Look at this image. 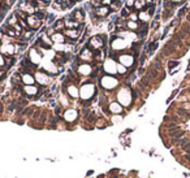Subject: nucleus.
<instances>
[{
    "instance_id": "15",
    "label": "nucleus",
    "mask_w": 190,
    "mask_h": 178,
    "mask_svg": "<svg viewBox=\"0 0 190 178\" xmlns=\"http://www.w3.org/2000/svg\"><path fill=\"white\" fill-rule=\"evenodd\" d=\"M68 92H69V95L72 98H78V88L76 86H73V85H70L69 87H68Z\"/></svg>"
},
{
    "instance_id": "27",
    "label": "nucleus",
    "mask_w": 190,
    "mask_h": 178,
    "mask_svg": "<svg viewBox=\"0 0 190 178\" xmlns=\"http://www.w3.org/2000/svg\"><path fill=\"white\" fill-rule=\"evenodd\" d=\"M130 15V9L129 8H124L123 9V12H121V18H125L126 16Z\"/></svg>"
},
{
    "instance_id": "34",
    "label": "nucleus",
    "mask_w": 190,
    "mask_h": 178,
    "mask_svg": "<svg viewBox=\"0 0 190 178\" xmlns=\"http://www.w3.org/2000/svg\"><path fill=\"white\" fill-rule=\"evenodd\" d=\"M146 3H147V4H150V5H152L154 0H146Z\"/></svg>"
},
{
    "instance_id": "21",
    "label": "nucleus",
    "mask_w": 190,
    "mask_h": 178,
    "mask_svg": "<svg viewBox=\"0 0 190 178\" xmlns=\"http://www.w3.org/2000/svg\"><path fill=\"white\" fill-rule=\"evenodd\" d=\"M55 59H56L55 61H56L57 64H63V63H65V61H67V57H65L64 55H61V53H57Z\"/></svg>"
},
{
    "instance_id": "12",
    "label": "nucleus",
    "mask_w": 190,
    "mask_h": 178,
    "mask_svg": "<svg viewBox=\"0 0 190 178\" xmlns=\"http://www.w3.org/2000/svg\"><path fill=\"white\" fill-rule=\"evenodd\" d=\"M109 111L112 113H121L123 112V108H121V105L119 104V103H112V104L109 105Z\"/></svg>"
},
{
    "instance_id": "32",
    "label": "nucleus",
    "mask_w": 190,
    "mask_h": 178,
    "mask_svg": "<svg viewBox=\"0 0 190 178\" xmlns=\"http://www.w3.org/2000/svg\"><path fill=\"white\" fill-rule=\"evenodd\" d=\"M31 34H33V31H26L25 35H24V39H29V38L31 37Z\"/></svg>"
},
{
    "instance_id": "17",
    "label": "nucleus",
    "mask_w": 190,
    "mask_h": 178,
    "mask_svg": "<svg viewBox=\"0 0 190 178\" xmlns=\"http://www.w3.org/2000/svg\"><path fill=\"white\" fill-rule=\"evenodd\" d=\"M53 27H55L56 31H61L64 27H65V22H64V20H57L55 25H53Z\"/></svg>"
},
{
    "instance_id": "9",
    "label": "nucleus",
    "mask_w": 190,
    "mask_h": 178,
    "mask_svg": "<svg viewBox=\"0 0 190 178\" xmlns=\"http://www.w3.org/2000/svg\"><path fill=\"white\" fill-rule=\"evenodd\" d=\"M70 17L76 21V22H78V24H82L85 21V16H84V13H82V9H77L76 12L72 13Z\"/></svg>"
},
{
    "instance_id": "13",
    "label": "nucleus",
    "mask_w": 190,
    "mask_h": 178,
    "mask_svg": "<svg viewBox=\"0 0 190 178\" xmlns=\"http://www.w3.org/2000/svg\"><path fill=\"white\" fill-rule=\"evenodd\" d=\"M65 118L68 121H73V120H76V117H77V112L76 111H73V109H69V111H67L65 112Z\"/></svg>"
},
{
    "instance_id": "26",
    "label": "nucleus",
    "mask_w": 190,
    "mask_h": 178,
    "mask_svg": "<svg viewBox=\"0 0 190 178\" xmlns=\"http://www.w3.org/2000/svg\"><path fill=\"white\" fill-rule=\"evenodd\" d=\"M156 47H157V43L156 42H152V43H150V46H149V52L151 53V52H154L156 49Z\"/></svg>"
},
{
    "instance_id": "11",
    "label": "nucleus",
    "mask_w": 190,
    "mask_h": 178,
    "mask_svg": "<svg viewBox=\"0 0 190 178\" xmlns=\"http://www.w3.org/2000/svg\"><path fill=\"white\" fill-rule=\"evenodd\" d=\"M120 63H123L126 66H130L133 64V57L129 55H123V56H120Z\"/></svg>"
},
{
    "instance_id": "10",
    "label": "nucleus",
    "mask_w": 190,
    "mask_h": 178,
    "mask_svg": "<svg viewBox=\"0 0 190 178\" xmlns=\"http://www.w3.org/2000/svg\"><path fill=\"white\" fill-rule=\"evenodd\" d=\"M24 92L26 95H29V96H34V95H37L39 92V88L37 86H34V85H31V86H25Z\"/></svg>"
},
{
    "instance_id": "14",
    "label": "nucleus",
    "mask_w": 190,
    "mask_h": 178,
    "mask_svg": "<svg viewBox=\"0 0 190 178\" xmlns=\"http://www.w3.org/2000/svg\"><path fill=\"white\" fill-rule=\"evenodd\" d=\"M37 79L43 85H47L50 82V77H47L46 74H43V73H38L37 74Z\"/></svg>"
},
{
    "instance_id": "2",
    "label": "nucleus",
    "mask_w": 190,
    "mask_h": 178,
    "mask_svg": "<svg viewBox=\"0 0 190 178\" xmlns=\"http://www.w3.org/2000/svg\"><path fill=\"white\" fill-rule=\"evenodd\" d=\"M103 44H104L103 37H94V38H91L90 43H89V48L98 51V49H100V48L103 47Z\"/></svg>"
},
{
    "instance_id": "23",
    "label": "nucleus",
    "mask_w": 190,
    "mask_h": 178,
    "mask_svg": "<svg viewBox=\"0 0 190 178\" xmlns=\"http://www.w3.org/2000/svg\"><path fill=\"white\" fill-rule=\"evenodd\" d=\"M16 16H18V20H26L29 15H27L26 12H24V10H17Z\"/></svg>"
},
{
    "instance_id": "5",
    "label": "nucleus",
    "mask_w": 190,
    "mask_h": 178,
    "mask_svg": "<svg viewBox=\"0 0 190 178\" xmlns=\"http://www.w3.org/2000/svg\"><path fill=\"white\" fill-rule=\"evenodd\" d=\"M102 85H103V87L113 88V87L117 85V81L113 77H104V78L102 79Z\"/></svg>"
},
{
    "instance_id": "30",
    "label": "nucleus",
    "mask_w": 190,
    "mask_h": 178,
    "mask_svg": "<svg viewBox=\"0 0 190 178\" xmlns=\"http://www.w3.org/2000/svg\"><path fill=\"white\" fill-rule=\"evenodd\" d=\"M4 65H5V59H4V56L0 53V68L4 66Z\"/></svg>"
},
{
    "instance_id": "20",
    "label": "nucleus",
    "mask_w": 190,
    "mask_h": 178,
    "mask_svg": "<svg viewBox=\"0 0 190 178\" xmlns=\"http://www.w3.org/2000/svg\"><path fill=\"white\" fill-rule=\"evenodd\" d=\"M80 72L82 74H90L91 73V66L89 64H84V65L80 66Z\"/></svg>"
},
{
    "instance_id": "1",
    "label": "nucleus",
    "mask_w": 190,
    "mask_h": 178,
    "mask_svg": "<svg viewBox=\"0 0 190 178\" xmlns=\"http://www.w3.org/2000/svg\"><path fill=\"white\" fill-rule=\"evenodd\" d=\"M26 22H27L29 29H31V30L34 31V30H38L39 27H41L42 21H41V20H38L35 15H29V16H27V18H26Z\"/></svg>"
},
{
    "instance_id": "18",
    "label": "nucleus",
    "mask_w": 190,
    "mask_h": 178,
    "mask_svg": "<svg viewBox=\"0 0 190 178\" xmlns=\"http://www.w3.org/2000/svg\"><path fill=\"white\" fill-rule=\"evenodd\" d=\"M13 48H14V47H13L12 44L3 46V47H1V52H3V53H5V55H7V53H8V55H12V53L14 52V49H13Z\"/></svg>"
},
{
    "instance_id": "19",
    "label": "nucleus",
    "mask_w": 190,
    "mask_h": 178,
    "mask_svg": "<svg viewBox=\"0 0 190 178\" xmlns=\"http://www.w3.org/2000/svg\"><path fill=\"white\" fill-rule=\"evenodd\" d=\"M138 20H141V21H143V22H146V21H149L150 20V15L146 10H141L139 12V15H138Z\"/></svg>"
},
{
    "instance_id": "33",
    "label": "nucleus",
    "mask_w": 190,
    "mask_h": 178,
    "mask_svg": "<svg viewBox=\"0 0 190 178\" xmlns=\"http://www.w3.org/2000/svg\"><path fill=\"white\" fill-rule=\"evenodd\" d=\"M119 72H120V73H124V72H125V68L121 66V65H119Z\"/></svg>"
},
{
    "instance_id": "35",
    "label": "nucleus",
    "mask_w": 190,
    "mask_h": 178,
    "mask_svg": "<svg viewBox=\"0 0 190 178\" xmlns=\"http://www.w3.org/2000/svg\"><path fill=\"white\" fill-rule=\"evenodd\" d=\"M172 3H178V1H182V0H171Z\"/></svg>"
},
{
    "instance_id": "29",
    "label": "nucleus",
    "mask_w": 190,
    "mask_h": 178,
    "mask_svg": "<svg viewBox=\"0 0 190 178\" xmlns=\"http://www.w3.org/2000/svg\"><path fill=\"white\" fill-rule=\"evenodd\" d=\"M178 65H180L178 61H169L168 63V68H169V69H172V68H174V66H178Z\"/></svg>"
},
{
    "instance_id": "36",
    "label": "nucleus",
    "mask_w": 190,
    "mask_h": 178,
    "mask_svg": "<svg viewBox=\"0 0 190 178\" xmlns=\"http://www.w3.org/2000/svg\"><path fill=\"white\" fill-rule=\"evenodd\" d=\"M51 1V0H43V3H46V4H47V3H50Z\"/></svg>"
},
{
    "instance_id": "24",
    "label": "nucleus",
    "mask_w": 190,
    "mask_h": 178,
    "mask_svg": "<svg viewBox=\"0 0 190 178\" xmlns=\"http://www.w3.org/2000/svg\"><path fill=\"white\" fill-rule=\"evenodd\" d=\"M143 4H145V3H143V1H139V0H135V1H134V9H138V10H142V8H143V7H145V5H143Z\"/></svg>"
},
{
    "instance_id": "4",
    "label": "nucleus",
    "mask_w": 190,
    "mask_h": 178,
    "mask_svg": "<svg viewBox=\"0 0 190 178\" xmlns=\"http://www.w3.org/2000/svg\"><path fill=\"white\" fill-rule=\"evenodd\" d=\"M21 82H22L25 86H31V85H34L35 78L33 77V74H30V73H24L22 76H21Z\"/></svg>"
},
{
    "instance_id": "6",
    "label": "nucleus",
    "mask_w": 190,
    "mask_h": 178,
    "mask_svg": "<svg viewBox=\"0 0 190 178\" xmlns=\"http://www.w3.org/2000/svg\"><path fill=\"white\" fill-rule=\"evenodd\" d=\"M51 40L53 42V43H56V44H61V43H64V42L67 40V38H65V35H64L63 33L56 31V33L51 37Z\"/></svg>"
},
{
    "instance_id": "3",
    "label": "nucleus",
    "mask_w": 190,
    "mask_h": 178,
    "mask_svg": "<svg viewBox=\"0 0 190 178\" xmlns=\"http://www.w3.org/2000/svg\"><path fill=\"white\" fill-rule=\"evenodd\" d=\"M81 27H80V29H65V31H64V35H65L67 38L72 39V40H76V39H78V37H80Z\"/></svg>"
},
{
    "instance_id": "28",
    "label": "nucleus",
    "mask_w": 190,
    "mask_h": 178,
    "mask_svg": "<svg viewBox=\"0 0 190 178\" xmlns=\"http://www.w3.org/2000/svg\"><path fill=\"white\" fill-rule=\"evenodd\" d=\"M129 18H130V21H133V22H138V16L135 15V13H130V15H129Z\"/></svg>"
},
{
    "instance_id": "38",
    "label": "nucleus",
    "mask_w": 190,
    "mask_h": 178,
    "mask_svg": "<svg viewBox=\"0 0 190 178\" xmlns=\"http://www.w3.org/2000/svg\"><path fill=\"white\" fill-rule=\"evenodd\" d=\"M0 76H1V72H0Z\"/></svg>"
},
{
    "instance_id": "22",
    "label": "nucleus",
    "mask_w": 190,
    "mask_h": 178,
    "mask_svg": "<svg viewBox=\"0 0 190 178\" xmlns=\"http://www.w3.org/2000/svg\"><path fill=\"white\" fill-rule=\"evenodd\" d=\"M120 5H121V1L120 0H113L112 1V4H111V10H117L120 8Z\"/></svg>"
},
{
    "instance_id": "8",
    "label": "nucleus",
    "mask_w": 190,
    "mask_h": 178,
    "mask_svg": "<svg viewBox=\"0 0 190 178\" xmlns=\"http://www.w3.org/2000/svg\"><path fill=\"white\" fill-rule=\"evenodd\" d=\"M111 9L109 7H104V5H100L98 8H95V15L99 17H106L107 15H109Z\"/></svg>"
},
{
    "instance_id": "25",
    "label": "nucleus",
    "mask_w": 190,
    "mask_h": 178,
    "mask_svg": "<svg viewBox=\"0 0 190 178\" xmlns=\"http://www.w3.org/2000/svg\"><path fill=\"white\" fill-rule=\"evenodd\" d=\"M17 24H18V18L16 17V15L12 16V17H10V18L8 20V25H12V26H14V25H17Z\"/></svg>"
},
{
    "instance_id": "16",
    "label": "nucleus",
    "mask_w": 190,
    "mask_h": 178,
    "mask_svg": "<svg viewBox=\"0 0 190 178\" xmlns=\"http://www.w3.org/2000/svg\"><path fill=\"white\" fill-rule=\"evenodd\" d=\"M126 26H128V29H129V30H132V31H138V30H139V27H141L138 22H133V21H128Z\"/></svg>"
},
{
    "instance_id": "31",
    "label": "nucleus",
    "mask_w": 190,
    "mask_h": 178,
    "mask_svg": "<svg viewBox=\"0 0 190 178\" xmlns=\"http://www.w3.org/2000/svg\"><path fill=\"white\" fill-rule=\"evenodd\" d=\"M146 7H147V5H146ZM147 8H149L147 13H149V15H152L154 10H155V7H154V5H150V7H147Z\"/></svg>"
},
{
    "instance_id": "7",
    "label": "nucleus",
    "mask_w": 190,
    "mask_h": 178,
    "mask_svg": "<svg viewBox=\"0 0 190 178\" xmlns=\"http://www.w3.org/2000/svg\"><path fill=\"white\" fill-rule=\"evenodd\" d=\"M81 60H84V61H91L92 59H94V56H92V51L90 48H85L84 51L81 52V56H80Z\"/></svg>"
},
{
    "instance_id": "37",
    "label": "nucleus",
    "mask_w": 190,
    "mask_h": 178,
    "mask_svg": "<svg viewBox=\"0 0 190 178\" xmlns=\"http://www.w3.org/2000/svg\"><path fill=\"white\" fill-rule=\"evenodd\" d=\"M139 1H143V0H139Z\"/></svg>"
}]
</instances>
